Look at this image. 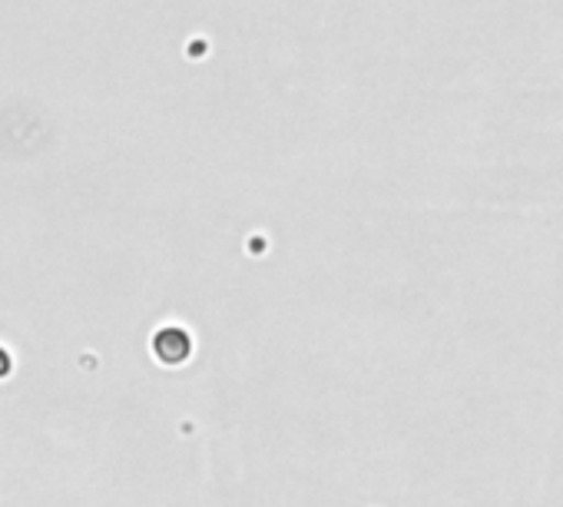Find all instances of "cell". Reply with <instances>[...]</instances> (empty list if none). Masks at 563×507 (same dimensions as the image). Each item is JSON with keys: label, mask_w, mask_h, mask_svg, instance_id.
<instances>
[{"label": "cell", "mask_w": 563, "mask_h": 507, "mask_svg": "<svg viewBox=\"0 0 563 507\" xmlns=\"http://www.w3.org/2000/svg\"><path fill=\"white\" fill-rule=\"evenodd\" d=\"M150 349H153V359L159 365L176 368V365H186L192 359V335L183 326H163V329H156Z\"/></svg>", "instance_id": "6da1fadb"}, {"label": "cell", "mask_w": 563, "mask_h": 507, "mask_svg": "<svg viewBox=\"0 0 563 507\" xmlns=\"http://www.w3.org/2000/svg\"><path fill=\"white\" fill-rule=\"evenodd\" d=\"M14 372H18V359H14V352L0 345V382H8Z\"/></svg>", "instance_id": "7a4b0ae2"}]
</instances>
